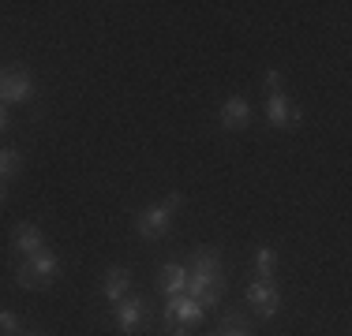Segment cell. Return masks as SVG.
<instances>
[{
	"mask_svg": "<svg viewBox=\"0 0 352 336\" xmlns=\"http://www.w3.org/2000/svg\"><path fill=\"white\" fill-rule=\"evenodd\" d=\"M199 302V307H217L225 296V262H221V250L217 247H195L188 262V291Z\"/></svg>",
	"mask_w": 352,
	"mask_h": 336,
	"instance_id": "6da1fadb",
	"label": "cell"
},
{
	"mask_svg": "<svg viewBox=\"0 0 352 336\" xmlns=\"http://www.w3.org/2000/svg\"><path fill=\"white\" fill-rule=\"evenodd\" d=\"M60 273V258L53 254V250H38V254L23 258L19 265H15V284H19L23 291H41L53 284V276Z\"/></svg>",
	"mask_w": 352,
	"mask_h": 336,
	"instance_id": "7a4b0ae2",
	"label": "cell"
},
{
	"mask_svg": "<svg viewBox=\"0 0 352 336\" xmlns=\"http://www.w3.org/2000/svg\"><path fill=\"white\" fill-rule=\"evenodd\" d=\"M180 206H184V195H169L165 202H157V206H146L142 213L135 217V232L142 235V239H165L173 228V221H176V213H180Z\"/></svg>",
	"mask_w": 352,
	"mask_h": 336,
	"instance_id": "3957f363",
	"label": "cell"
},
{
	"mask_svg": "<svg viewBox=\"0 0 352 336\" xmlns=\"http://www.w3.org/2000/svg\"><path fill=\"white\" fill-rule=\"evenodd\" d=\"M203 314H206V310L199 307L191 296H173V299L162 307V333H165V336H184L191 325L203 322Z\"/></svg>",
	"mask_w": 352,
	"mask_h": 336,
	"instance_id": "277c9868",
	"label": "cell"
},
{
	"mask_svg": "<svg viewBox=\"0 0 352 336\" xmlns=\"http://www.w3.org/2000/svg\"><path fill=\"white\" fill-rule=\"evenodd\" d=\"M150 317V299L146 296H124L116 302V329L124 336H135Z\"/></svg>",
	"mask_w": 352,
	"mask_h": 336,
	"instance_id": "5b68a950",
	"label": "cell"
},
{
	"mask_svg": "<svg viewBox=\"0 0 352 336\" xmlns=\"http://www.w3.org/2000/svg\"><path fill=\"white\" fill-rule=\"evenodd\" d=\"M248 307L255 310L258 317H278L281 314V291H278V284L274 280H251L248 284Z\"/></svg>",
	"mask_w": 352,
	"mask_h": 336,
	"instance_id": "8992f818",
	"label": "cell"
},
{
	"mask_svg": "<svg viewBox=\"0 0 352 336\" xmlns=\"http://www.w3.org/2000/svg\"><path fill=\"white\" fill-rule=\"evenodd\" d=\"M34 97V79H30L27 71H19V67H8V71H0V101H12V105H19V101Z\"/></svg>",
	"mask_w": 352,
	"mask_h": 336,
	"instance_id": "52a82bcc",
	"label": "cell"
},
{
	"mask_svg": "<svg viewBox=\"0 0 352 336\" xmlns=\"http://www.w3.org/2000/svg\"><path fill=\"white\" fill-rule=\"evenodd\" d=\"M266 120H270V128H281V131H289V123H300V108L289 105L285 86L266 90Z\"/></svg>",
	"mask_w": 352,
	"mask_h": 336,
	"instance_id": "ba28073f",
	"label": "cell"
},
{
	"mask_svg": "<svg viewBox=\"0 0 352 336\" xmlns=\"http://www.w3.org/2000/svg\"><path fill=\"white\" fill-rule=\"evenodd\" d=\"M12 247H15V254L19 258H30V254H38V250H45V232L38 228V224H15L12 228Z\"/></svg>",
	"mask_w": 352,
	"mask_h": 336,
	"instance_id": "9c48e42d",
	"label": "cell"
},
{
	"mask_svg": "<svg viewBox=\"0 0 352 336\" xmlns=\"http://www.w3.org/2000/svg\"><path fill=\"white\" fill-rule=\"evenodd\" d=\"M157 288L165 291V299L184 296V291H188V265L184 262H165L162 273H157Z\"/></svg>",
	"mask_w": 352,
	"mask_h": 336,
	"instance_id": "30bf717a",
	"label": "cell"
},
{
	"mask_svg": "<svg viewBox=\"0 0 352 336\" xmlns=\"http://www.w3.org/2000/svg\"><path fill=\"white\" fill-rule=\"evenodd\" d=\"M248 123H251V105H248V97L232 94V97L221 105V128H225V131H244Z\"/></svg>",
	"mask_w": 352,
	"mask_h": 336,
	"instance_id": "8fae6325",
	"label": "cell"
},
{
	"mask_svg": "<svg viewBox=\"0 0 352 336\" xmlns=\"http://www.w3.org/2000/svg\"><path fill=\"white\" fill-rule=\"evenodd\" d=\"M128 291H131V269L128 265H113L105 273V280H102V296L116 307V302L128 296Z\"/></svg>",
	"mask_w": 352,
	"mask_h": 336,
	"instance_id": "7c38bea8",
	"label": "cell"
},
{
	"mask_svg": "<svg viewBox=\"0 0 352 336\" xmlns=\"http://www.w3.org/2000/svg\"><path fill=\"white\" fill-rule=\"evenodd\" d=\"M274 273H278V250L258 247L255 250V280H274Z\"/></svg>",
	"mask_w": 352,
	"mask_h": 336,
	"instance_id": "4fadbf2b",
	"label": "cell"
},
{
	"mask_svg": "<svg viewBox=\"0 0 352 336\" xmlns=\"http://www.w3.org/2000/svg\"><path fill=\"white\" fill-rule=\"evenodd\" d=\"M23 172V154L15 146H4L0 149V180H15Z\"/></svg>",
	"mask_w": 352,
	"mask_h": 336,
	"instance_id": "5bb4252c",
	"label": "cell"
},
{
	"mask_svg": "<svg viewBox=\"0 0 352 336\" xmlns=\"http://www.w3.org/2000/svg\"><path fill=\"white\" fill-rule=\"evenodd\" d=\"M217 336H255V329H251V322L240 317V314H221V329H217Z\"/></svg>",
	"mask_w": 352,
	"mask_h": 336,
	"instance_id": "9a60e30c",
	"label": "cell"
},
{
	"mask_svg": "<svg viewBox=\"0 0 352 336\" xmlns=\"http://www.w3.org/2000/svg\"><path fill=\"white\" fill-rule=\"evenodd\" d=\"M23 333V317L12 310H0V336H19Z\"/></svg>",
	"mask_w": 352,
	"mask_h": 336,
	"instance_id": "2e32d148",
	"label": "cell"
},
{
	"mask_svg": "<svg viewBox=\"0 0 352 336\" xmlns=\"http://www.w3.org/2000/svg\"><path fill=\"white\" fill-rule=\"evenodd\" d=\"M4 198H8V187H4V180H0V206H4Z\"/></svg>",
	"mask_w": 352,
	"mask_h": 336,
	"instance_id": "e0dca14e",
	"label": "cell"
},
{
	"mask_svg": "<svg viewBox=\"0 0 352 336\" xmlns=\"http://www.w3.org/2000/svg\"><path fill=\"white\" fill-rule=\"evenodd\" d=\"M19 336H45V333H27V329H23V333H19Z\"/></svg>",
	"mask_w": 352,
	"mask_h": 336,
	"instance_id": "ac0fdd59",
	"label": "cell"
},
{
	"mask_svg": "<svg viewBox=\"0 0 352 336\" xmlns=\"http://www.w3.org/2000/svg\"><path fill=\"white\" fill-rule=\"evenodd\" d=\"M206 336H217V333H206Z\"/></svg>",
	"mask_w": 352,
	"mask_h": 336,
	"instance_id": "d6986e66",
	"label": "cell"
}]
</instances>
